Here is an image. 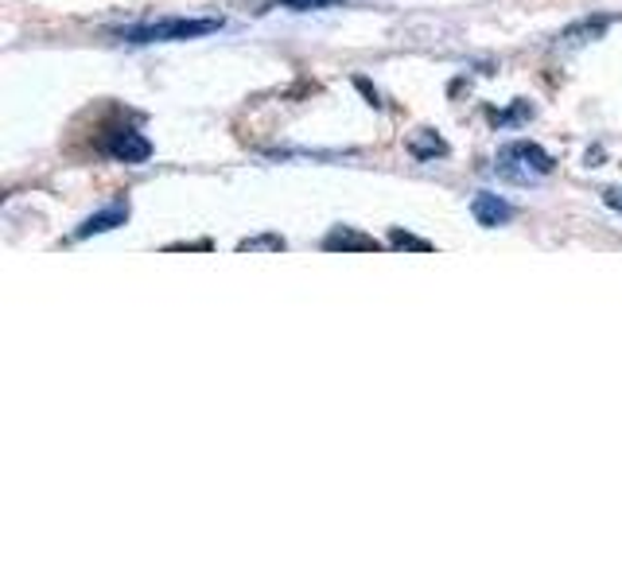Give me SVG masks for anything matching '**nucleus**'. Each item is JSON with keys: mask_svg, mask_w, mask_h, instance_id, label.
<instances>
[{"mask_svg": "<svg viewBox=\"0 0 622 583\" xmlns=\"http://www.w3.org/2000/svg\"><path fill=\"white\" fill-rule=\"evenodd\" d=\"M533 117V105L530 102H513L506 113H491V121L498 125V129H510V125H521V121Z\"/></svg>", "mask_w": 622, "mask_h": 583, "instance_id": "1a4fd4ad", "label": "nucleus"}, {"mask_svg": "<svg viewBox=\"0 0 622 583\" xmlns=\"http://www.w3.org/2000/svg\"><path fill=\"white\" fill-rule=\"evenodd\" d=\"M223 28V20H183V16H164V20H149V24H137V28H125L122 39L125 43H179V39H199L211 36V31Z\"/></svg>", "mask_w": 622, "mask_h": 583, "instance_id": "f03ea898", "label": "nucleus"}, {"mask_svg": "<svg viewBox=\"0 0 622 583\" xmlns=\"http://www.w3.org/2000/svg\"><path fill=\"white\" fill-rule=\"evenodd\" d=\"M604 203L611 206V211H622V187H607V191H604Z\"/></svg>", "mask_w": 622, "mask_h": 583, "instance_id": "ddd939ff", "label": "nucleus"}, {"mask_svg": "<svg viewBox=\"0 0 622 583\" xmlns=\"http://www.w3.org/2000/svg\"><path fill=\"white\" fill-rule=\"evenodd\" d=\"M238 250L250 253V250H284V238H277V233H265V238H245L238 241Z\"/></svg>", "mask_w": 622, "mask_h": 583, "instance_id": "9b49d317", "label": "nucleus"}, {"mask_svg": "<svg viewBox=\"0 0 622 583\" xmlns=\"http://www.w3.org/2000/svg\"><path fill=\"white\" fill-rule=\"evenodd\" d=\"M323 250L327 253H378L381 241L363 230H354V226H334L323 238Z\"/></svg>", "mask_w": 622, "mask_h": 583, "instance_id": "39448f33", "label": "nucleus"}, {"mask_svg": "<svg viewBox=\"0 0 622 583\" xmlns=\"http://www.w3.org/2000/svg\"><path fill=\"white\" fill-rule=\"evenodd\" d=\"M102 152L117 164H149L152 160V140L137 129H117L105 137Z\"/></svg>", "mask_w": 622, "mask_h": 583, "instance_id": "7ed1b4c3", "label": "nucleus"}, {"mask_svg": "<svg viewBox=\"0 0 622 583\" xmlns=\"http://www.w3.org/2000/svg\"><path fill=\"white\" fill-rule=\"evenodd\" d=\"M129 199H113L110 206H102L98 214H90L82 226L75 230V238L78 241H86V238H93V233H110V230H117V226H125L129 223Z\"/></svg>", "mask_w": 622, "mask_h": 583, "instance_id": "20e7f679", "label": "nucleus"}, {"mask_svg": "<svg viewBox=\"0 0 622 583\" xmlns=\"http://www.w3.org/2000/svg\"><path fill=\"white\" fill-rule=\"evenodd\" d=\"M405 149H409V156H412V160H436V156H447V144H444V140H440L432 129H417V132H412V137H409V144H405Z\"/></svg>", "mask_w": 622, "mask_h": 583, "instance_id": "0eeeda50", "label": "nucleus"}, {"mask_svg": "<svg viewBox=\"0 0 622 583\" xmlns=\"http://www.w3.org/2000/svg\"><path fill=\"white\" fill-rule=\"evenodd\" d=\"M354 86H358V90L366 93V98H370V105H381V98H378V90H373L370 83H366V78H354Z\"/></svg>", "mask_w": 622, "mask_h": 583, "instance_id": "4468645a", "label": "nucleus"}, {"mask_svg": "<svg viewBox=\"0 0 622 583\" xmlns=\"http://www.w3.org/2000/svg\"><path fill=\"white\" fill-rule=\"evenodd\" d=\"M553 167H557V160L548 156L541 144H533V140H510V144L498 149L494 172H498L506 183H537V179L553 176Z\"/></svg>", "mask_w": 622, "mask_h": 583, "instance_id": "f257e3e1", "label": "nucleus"}, {"mask_svg": "<svg viewBox=\"0 0 622 583\" xmlns=\"http://www.w3.org/2000/svg\"><path fill=\"white\" fill-rule=\"evenodd\" d=\"M292 12H312V9H334V0H277Z\"/></svg>", "mask_w": 622, "mask_h": 583, "instance_id": "f8f14e48", "label": "nucleus"}, {"mask_svg": "<svg viewBox=\"0 0 622 583\" xmlns=\"http://www.w3.org/2000/svg\"><path fill=\"white\" fill-rule=\"evenodd\" d=\"M390 245L393 250H417V253L432 250V241L417 238V233H405V230H390Z\"/></svg>", "mask_w": 622, "mask_h": 583, "instance_id": "9d476101", "label": "nucleus"}, {"mask_svg": "<svg viewBox=\"0 0 622 583\" xmlns=\"http://www.w3.org/2000/svg\"><path fill=\"white\" fill-rule=\"evenodd\" d=\"M471 214L474 223L486 226V230H494V226H506L513 218V206L502 199V194H491V191H479L471 199Z\"/></svg>", "mask_w": 622, "mask_h": 583, "instance_id": "423d86ee", "label": "nucleus"}, {"mask_svg": "<svg viewBox=\"0 0 622 583\" xmlns=\"http://www.w3.org/2000/svg\"><path fill=\"white\" fill-rule=\"evenodd\" d=\"M607 24H611V16H595V20H580V24H572V28L560 36V43H587V39H599L607 31Z\"/></svg>", "mask_w": 622, "mask_h": 583, "instance_id": "6e6552de", "label": "nucleus"}]
</instances>
